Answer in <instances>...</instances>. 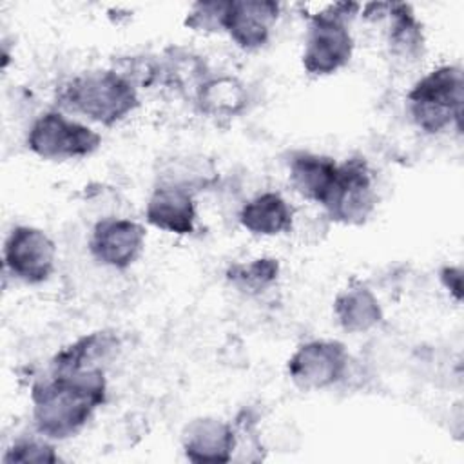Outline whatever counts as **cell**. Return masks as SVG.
Wrapping results in <instances>:
<instances>
[{"instance_id":"obj_19","label":"cell","mask_w":464,"mask_h":464,"mask_svg":"<svg viewBox=\"0 0 464 464\" xmlns=\"http://www.w3.org/2000/svg\"><path fill=\"white\" fill-rule=\"evenodd\" d=\"M160 83L178 92L192 94L196 98L198 89L203 85L205 80H208L203 60L183 47H169L163 58H160Z\"/></svg>"},{"instance_id":"obj_1","label":"cell","mask_w":464,"mask_h":464,"mask_svg":"<svg viewBox=\"0 0 464 464\" xmlns=\"http://www.w3.org/2000/svg\"><path fill=\"white\" fill-rule=\"evenodd\" d=\"M107 401L102 366L67 373H47L31 388L33 424L38 435L63 440L76 435Z\"/></svg>"},{"instance_id":"obj_18","label":"cell","mask_w":464,"mask_h":464,"mask_svg":"<svg viewBox=\"0 0 464 464\" xmlns=\"http://www.w3.org/2000/svg\"><path fill=\"white\" fill-rule=\"evenodd\" d=\"M118 348V337L111 332H92L82 335L69 346L62 348L49 364L51 373L78 372L98 366V361L109 357Z\"/></svg>"},{"instance_id":"obj_7","label":"cell","mask_w":464,"mask_h":464,"mask_svg":"<svg viewBox=\"0 0 464 464\" xmlns=\"http://www.w3.org/2000/svg\"><path fill=\"white\" fill-rule=\"evenodd\" d=\"M346 346L335 339L303 343L288 359L290 381L304 392L324 390L337 384L348 370Z\"/></svg>"},{"instance_id":"obj_20","label":"cell","mask_w":464,"mask_h":464,"mask_svg":"<svg viewBox=\"0 0 464 464\" xmlns=\"http://www.w3.org/2000/svg\"><path fill=\"white\" fill-rule=\"evenodd\" d=\"M279 277V261L276 257H257L250 263H236L227 270V281L245 294H261Z\"/></svg>"},{"instance_id":"obj_2","label":"cell","mask_w":464,"mask_h":464,"mask_svg":"<svg viewBox=\"0 0 464 464\" xmlns=\"http://www.w3.org/2000/svg\"><path fill=\"white\" fill-rule=\"evenodd\" d=\"M58 103L111 127L140 107V96L138 89L116 69H98L78 74L62 85Z\"/></svg>"},{"instance_id":"obj_12","label":"cell","mask_w":464,"mask_h":464,"mask_svg":"<svg viewBox=\"0 0 464 464\" xmlns=\"http://www.w3.org/2000/svg\"><path fill=\"white\" fill-rule=\"evenodd\" d=\"M147 223L178 236H188L196 228L194 192L172 183H158L145 207Z\"/></svg>"},{"instance_id":"obj_14","label":"cell","mask_w":464,"mask_h":464,"mask_svg":"<svg viewBox=\"0 0 464 464\" xmlns=\"http://www.w3.org/2000/svg\"><path fill=\"white\" fill-rule=\"evenodd\" d=\"M388 25V47L390 54L399 62L415 63L422 60L426 51V40L422 24L417 20L413 7L406 2H392L386 7Z\"/></svg>"},{"instance_id":"obj_21","label":"cell","mask_w":464,"mask_h":464,"mask_svg":"<svg viewBox=\"0 0 464 464\" xmlns=\"http://www.w3.org/2000/svg\"><path fill=\"white\" fill-rule=\"evenodd\" d=\"M227 5L228 0L196 2L185 16V25L198 33H221L225 31Z\"/></svg>"},{"instance_id":"obj_10","label":"cell","mask_w":464,"mask_h":464,"mask_svg":"<svg viewBox=\"0 0 464 464\" xmlns=\"http://www.w3.org/2000/svg\"><path fill=\"white\" fill-rule=\"evenodd\" d=\"M279 13L281 5L274 0H228L225 33L245 51L259 49L268 42Z\"/></svg>"},{"instance_id":"obj_11","label":"cell","mask_w":464,"mask_h":464,"mask_svg":"<svg viewBox=\"0 0 464 464\" xmlns=\"http://www.w3.org/2000/svg\"><path fill=\"white\" fill-rule=\"evenodd\" d=\"M181 448L192 462L223 464L234 459L236 430L218 417H198L185 424Z\"/></svg>"},{"instance_id":"obj_15","label":"cell","mask_w":464,"mask_h":464,"mask_svg":"<svg viewBox=\"0 0 464 464\" xmlns=\"http://www.w3.org/2000/svg\"><path fill=\"white\" fill-rule=\"evenodd\" d=\"M334 315L348 334H364L375 328L384 314L377 295L364 285H352L334 299Z\"/></svg>"},{"instance_id":"obj_16","label":"cell","mask_w":464,"mask_h":464,"mask_svg":"<svg viewBox=\"0 0 464 464\" xmlns=\"http://www.w3.org/2000/svg\"><path fill=\"white\" fill-rule=\"evenodd\" d=\"M237 219L256 236H277L292 230L294 210L281 194L263 192L241 207Z\"/></svg>"},{"instance_id":"obj_9","label":"cell","mask_w":464,"mask_h":464,"mask_svg":"<svg viewBox=\"0 0 464 464\" xmlns=\"http://www.w3.org/2000/svg\"><path fill=\"white\" fill-rule=\"evenodd\" d=\"M145 245V228L127 218H102L91 232V256L111 268L125 270L141 254Z\"/></svg>"},{"instance_id":"obj_6","label":"cell","mask_w":464,"mask_h":464,"mask_svg":"<svg viewBox=\"0 0 464 464\" xmlns=\"http://www.w3.org/2000/svg\"><path fill=\"white\" fill-rule=\"evenodd\" d=\"M377 205L373 174L364 158L353 156L337 165V174L328 198L323 203L330 221L341 225H362Z\"/></svg>"},{"instance_id":"obj_3","label":"cell","mask_w":464,"mask_h":464,"mask_svg":"<svg viewBox=\"0 0 464 464\" xmlns=\"http://www.w3.org/2000/svg\"><path fill=\"white\" fill-rule=\"evenodd\" d=\"M408 112L413 123L428 132L437 134L448 127L462 130L464 76L459 65H440L431 69L406 94Z\"/></svg>"},{"instance_id":"obj_5","label":"cell","mask_w":464,"mask_h":464,"mask_svg":"<svg viewBox=\"0 0 464 464\" xmlns=\"http://www.w3.org/2000/svg\"><path fill=\"white\" fill-rule=\"evenodd\" d=\"M102 145V134L94 129L69 120L60 111L40 114L27 134V147L42 160H74L96 152Z\"/></svg>"},{"instance_id":"obj_23","label":"cell","mask_w":464,"mask_h":464,"mask_svg":"<svg viewBox=\"0 0 464 464\" xmlns=\"http://www.w3.org/2000/svg\"><path fill=\"white\" fill-rule=\"evenodd\" d=\"M444 288L460 303L462 301V268L460 266H442L439 272Z\"/></svg>"},{"instance_id":"obj_13","label":"cell","mask_w":464,"mask_h":464,"mask_svg":"<svg viewBox=\"0 0 464 464\" xmlns=\"http://www.w3.org/2000/svg\"><path fill=\"white\" fill-rule=\"evenodd\" d=\"M335 160L310 150H295L288 160L290 183L304 199L323 205L337 174Z\"/></svg>"},{"instance_id":"obj_22","label":"cell","mask_w":464,"mask_h":464,"mask_svg":"<svg viewBox=\"0 0 464 464\" xmlns=\"http://www.w3.org/2000/svg\"><path fill=\"white\" fill-rule=\"evenodd\" d=\"M60 457L51 442L44 439H18L14 440L4 453L2 462L4 464H14V462H40V464H54Z\"/></svg>"},{"instance_id":"obj_17","label":"cell","mask_w":464,"mask_h":464,"mask_svg":"<svg viewBox=\"0 0 464 464\" xmlns=\"http://www.w3.org/2000/svg\"><path fill=\"white\" fill-rule=\"evenodd\" d=\"M194 102L210 118H234L246 109L248 92L245 83L234 76H208Z\"/></svg>"},{"instance_id":"obj_4","label":"cell","mask_w":464,"mask_h":464,"mask_svg":"<svg viewBox=\"0 0 464 464\" xmlns=\"http://www.w3.org/2000/svg\"><path fill=\"white\" fill-rule=\"evenodd\" d=\"M361 5L353 2H335L323 11L310 14L308 34L303 49V67L312 76H328L344 67L353 54V36L350 22Z\"/></svg>"},{"instance_id":"obj_8","label":"cell","mask_w":464,"mask_h":464,"mask_svg":"<svg viewBox=\"0 0 464 464\" xmlns=\"http://www.w3.org/2000/svg\"><path fill=\"white\" fill-rule=\"evenodd\" d=\"M56 263V245L40 228L16 225L4 245L5 270L27 283L40 285L51 277Z\"/></svg>"}]
</instances>
